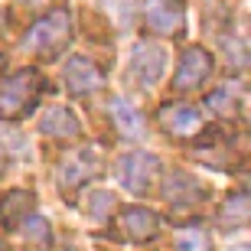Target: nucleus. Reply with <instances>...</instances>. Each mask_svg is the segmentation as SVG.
I'll return each mask as SVG.
<instances>
[{
  "label": "nucleus",
  "mask_w": 251,
  "mask_h": 251,
  "mask_svg": "<svg viewBox=\"0 0 251 251\" xmlns=\"http://www.w3.org/2000/svg\"><path fill=\"white\" fill-rule=\"evenodd\" d=\"M72 43V10L56 7L49 10L43 20H36L29 33L23 36V49L33 52L36 59L49 62V59H59Z\"/></svg>",
  "instance_id": "f257e3e1"
},
{
  "label": "nucleus",
  "mask_w": 251,
  "mask_h": 251,
  "mask_svg": "<svg viewBox=\"0 0 251 251\" xmlns=\"http://www.w3.org/2000/svg\"><path fill=\"white\" fill-rule=\"evenodd\" d=\"M46 92V78L39 69H17L13 75L0 78V121H13L23 118L39 104Z\"/></svg>",
  "instance_id": "f03ea898"
},
{
  "label": "nucleus",
  "mask_w": 251,
  "mask_h": 251,
  "mask_svg": "<svg viewBox=\"0 0 251 251\" xmlns=\"http://www.w3.org/2000/svg\"><path fill=\"white\" fill-rule=\"evenodd\" d=\"M157 173H160V160H157V153H147V150H127L118 160V183L134 196L147 193L153 186Z\"/></svg>",
  "instance_id": "7ed1b4c3"
},
{
  "label": "nucleus",
  "mask_w": 251,
  "mask_h": 251,
  "mask_svg": "<svg viewBox=\"0 0 251 251\" xmlns=\"http://www.w3.org/2000/svg\"><path fill=\"white\" fill-rule=\"evenodd\" d=\"M144 23L157 36H183L186 3L183 0H144Z\"/></svg>",
  "instance_id": "20e7f679"
},
{
  "label": "nucleus",
  "mask_w": 251,
  "mask_h": 251,
  "mask_svg": "<svg viewBox=\"0 0 251 251\" xmlns=\"http://www.w3.org/2000/svg\"><path fill=\"white\" fill-rule=\"evenodd\" d=\"M98 173V150L95 147H78L72 153H65L62 163H59V189L62 193H75V189H82L88 179Z\"/></svg>",
  "instance_id": "39448f33"
},
{
  "label": "nucleus",
  "mask_w": 251,
  "mask_h": 251,
  "mask_svg": "<svg viewBox=\"0 0 251 251\" xmlns=\"http://www.w3.org/2000/svg\"><path fill=\"white\" fill-rule=\"evenodd\" d=\"M163 69H167V52H163V46L144 39V43H137V46L130 49V78L140 82L144 88H147V85H157Z\"/></svg>",
  "instance_id": "423d86ee"
},
{
  "label": "nucleus",
  "mask_w": 251,
  "mask_h": 251,
  "mask_svg": "<svg viewBox=\"0 0 251 251\" xmlns=\"http://www.w3.org/2000/svg\"><path fill=\"white\" fill-rule=\"evenodd\" d=\"M65 88H69V95H92L98 92L104 85V69L101 65H95L92 59H85V56H72L69 62H65Z\"/></svg>",
  "instance_id": "0eeeda50"
},
{
  "label": "nucleus",
  "mask_w": 251,
  "mask_h": 251,
  "mask_svg": "<svg viewBox=\"0 0 251 251\" xmlns=\"http://www.w3.org/2000/svg\"><path fill=\"white\" fill-rule=\"evenodd\" d=\"M209 75H212V56H209V49L193 46V49L183 52V59H179L176 75H173V88H179V92L199 88Z\"/></svg>",
  "instance_id": "6e6552de"
},
{
  "label": "nucleus",
  "mask_w": 251,
  "mask_h": 251,
  "mask_svg": "<svg viewBox=\"0 0 251 251\" xmlns=\"http://www.w3.org/2000/svg\"><path fill=\"white\" fill-rule=\"evenodd\" d=\"M118 225H121L127 242L140 245V242H150L160 232V215L153 209H147V205H124L118 212Z\"/></svg>",
  "instance_id": "1a4fd4ad"
},
{
  "label": "nucleus",
  "mask_w": 251,
  "mask_h": 251,
  "mask_svg": "<svg viewBox=\"0 0 251 251\" xmlns=\"http://www.w3.org/2000/svg\"><path fill=\"white\" fill-rule=\"evenodd\" d=\"M157 121L167 134H183L186 137V134H196V130L202 127V111L196 104L173 101V104H163L157 111Z\"/></svg>",
  "instance_id": "9d476101"
},
{
  "label": "nucleus",
  "mask_w": 251,
  "mask_h": 251,
  "mask_svg": "<svg viewBox=\"0 0 251 251\" xmlns=\"http://www.w3.org/2000/svg\"><path fill=\"white\" fill-rule=\"evenodd\" d=\"M108 111H111L114 127L121 130V137H127V140H140L144 137V127H147V124H144V114H140L127 98L114 95L111 101H108Z\"/></svg>",
  "instance_id": "9b49d317"
},
{
  "label": "nucleus",
  "mask_w": 251,
  "mask_h": 251,
  "mask_svg": "<svg viewBox=\"0 0 251 251\" xmlns=\"http://www.w3.org/2000/svg\"><path fill=\"white\" fill-rule=\"evenodd\" d=\"M33 205H36V196L29 193V189H13L0 202V219H3L7 228H20L33 215Z\"/></svg>",
  "instance_id": "f8f14e48"
},
{
  "label": "nucleus",
  "mask_w": 251,
  "mask_h": 251,
  "mask_svg": "<svg viewBox=\"0 0 251 251\" xmlns=\"http://www.w3.org/2000/svg\"><path fill=\"white\" fill-rule=\"evenodd\" d=\"M39 130H43L46 137L72 140V137L82 134V121H78L69 108H49V111L43 114V121H39Z\"/></svg>",
  "instance_id": "ddd939ff"
},
{
  "label": "nucleus",
  "mask_w": 251,
  "mask_h": 251,
  "mask_svg": "<svg viewBox=\"0 0 251 251\" xmlns=\"http://www.w3.org/2000/svg\"><path fill=\"white\" fill-rule=\"evenodd\" d=\"M163 196H167L173 205H193L199 202L205 196L202 183L199 179H193L189 173H183V170H176V173H170L167 176V189H163Z\"/></svg>",
  "instance_id": "4468645a"
},
{
  "label": "nucleus",
  "mask_w": 251,
  "mask_h": 251,
  "mask_svg": "<svg viewBox=\"0 0 251 251\" xmlns=\"http://www.w3.org/2000/svg\"><path fill=\"white\" fill-rule=\"evenodd\" d=\"M248 215H251V199L245 189H238V193L225 196L222 209H219V225H222L225 232H235V228H242L248 222Z\"/></svg>",
  "instance_id": "2eb2a0df"
},
{
  "label": "nucleus",
  "mask_w": 251,
  "mask_h": 251,
  "mask_svg": "<svg viewBox=\"0 0 251 251\" xmlns=\"http://www.w3.org/2000/svg\"><path fill=\"white\" fill-rule=\"evenodd\" d=\"M205 104L212 108L215 114H242L245 108V88L242 85H222L219 92H212L209 98H205Z\"/></svg>",
  "instance_id": "dca6fc26"
},
{
  "label": "nucleus",
  "mask_w": 251,
  "mask_h": 251,
  "mask_svg": "<svg viewBox=\"0 0 251 251\" xmlns=\"http://www.w3.org/2000/svg\"><path fill=\"white\" fill-rule=\"evenodd\" d=\"M88 212H92L95 222H104V219L114 212V196H111V193H104V189H95L92 202H88Z\"/></svg>",
  "instance_id": "f3484780"
},
{
  "label": "nucleus",
  "mask_w": 251,
  "mask_h": 251,
  "mask_svg": "<svg viewBox=\"0 0 251 251\" xmlns=\"http://www.w3.org/2000/svg\"><path fill=\"white\" fill-rule=\"evenodd\" d=\"M176 251H209V238L202 228H189L176 238Z\"/></svg>",
  "instance_id": "a211bd4d"
},
{
  "label": "nucleus",
  "mask_w": 251,
  "mask_h": 251,
  "mask_svg": "<svg viewBox=\"0 0 251 251\" xmlns=\"http://www.w3.org/2000/svg\"><path fill=\"white\" fill-rule=\"evenodd\" d=\"M3 29H7V13L0 10V33H3Z\"/></svg>",
  "instance_id": "6ab92c4d"
}]
</instances>
